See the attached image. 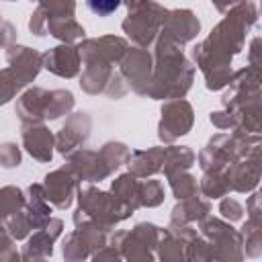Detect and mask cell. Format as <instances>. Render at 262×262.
<instances>
[{"instance_id": "obj_1", "label": "cell", "mask_w": 262, "mask_h": 262, "mask_svg": "<svg viewBox=\"0 0 262 262\" xmlns=\"http://www.w3.org/2000/svg\"><path fill=\"white\" fill-rule=\"evenodd\" d=\"M121 0H88V8L98 16H108L119 8Z\"/></svg>"}]
</instances>
